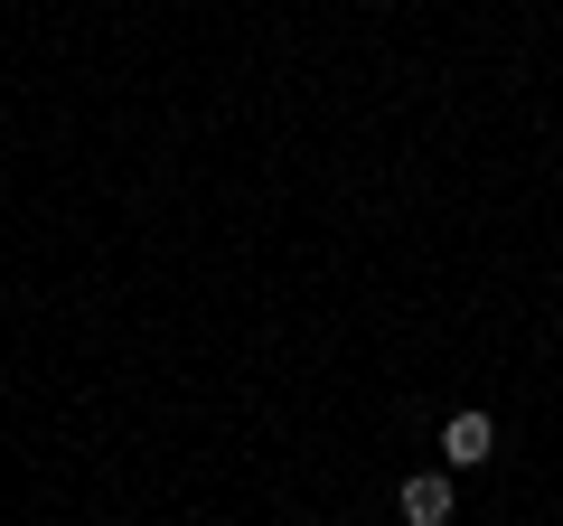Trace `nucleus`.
Wrapping results in <instances>:
<instances>
[{"mask_svg": "<svg viewBox=\"0 0 563 526\" xmlns=\"http://www.w3.org/2000/svg\"><path fill=\"white\" fill-rule=\"evenodd\" d=\"M488 451H498V424H488V414H451L442 424V461L451 470H479Z\"/></svg>", "mask_w": 563, "mask_h": 526, "instance_id": "1", "label": "nucleus"}, {"mask_svg": "<svg viewBox=\"0 0 563 526\" xmlns=\"http://www.w3.org/2000/svg\"><path fill=\"white\" fill-rule=\"evenodd\" d=\"M395 507H404V526H442L451 517V480H442V470H413Z\"/></svg>", "mask_w": 563, "mask_h": 526, "instance_id": "2", "label": "nucleus"}]
</instances>
